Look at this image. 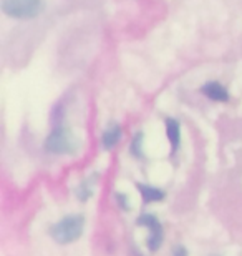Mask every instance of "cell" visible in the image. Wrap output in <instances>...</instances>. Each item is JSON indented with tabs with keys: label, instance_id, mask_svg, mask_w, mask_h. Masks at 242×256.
<instances>
[{
	"label": "cell",
	"instance_id": "obj_5",
	"mask_svg": "<svg viewBox=\"0 0 242 256\" xmlns=\"http://www.w3.org/2000/svg\"><path fill=\"white\" fill-rule=\"evenodd\" d=\"M201 92L208 96L211 100H216V102H228L229 100V94L228 90L224 88L223 84H219V82H208Z\"/></svg>",
	"mask_w": 242,
	"mask_h": 256
},
{
	"label": "cell",
	"instance_id": "obj_9",
	"mask_svg": "<svg viewBox=\"0 0 242 256\" xmlns=\"http://www.w3.org/2000/svg\"><path fill=\"white\" fill-rule=\"evenodd\" d=\"M76 196H78L81 202H85V200H88L91 196V188L88 186V183H81L80 188H78V193H76Z\"/></svg>",
	"mask_w": 242,
	"mask_h": 256
},
{
	"label": "cell",
	"instance_id": "obj_11",
	"mask_svg": "<svg viewBox=\"0 0 242 256\" xmlns=\"http://www.w3.org/2000/svg\"><path fill=\"white\" fill-rule=\"evenodd\" d=\"M173 256H188V250L184 246H178L176 250H174Z\"/></svg>",
	"mask_w": 242,
	"mask_h": 256
},
{
	"label": "cell",
	"instance_id": "obj_7",
	"mask_svg": "<svg viewBox=\"0 0 242 256\" xmlns=\"http://www.w3.org/2000/svg\"><path fill=\"white\" fill-rule=\"evenodd\" d=\"M120 138H121V126L118 124L108 125L105 133H103V146H105L106 150H111V148L120 142Z\"/></svg>",
	"mask_w": 242,
	"mask_h": 256
},
{
	"label": "cell",
	"instance_id": "obj_1",
	"mask_svg": "<svg viewBox=\"0 0 242 256\" xmlns=\"http://www.w3.org/2000/svg\"><path fill=\"white\" fill-rule=\"evenodd\" d=\"M83 228L85 218L81 214H70V216H65L56 224H53L50 233L58 244H68L80 240V236L83 234Z\"/></svg>",
	"mask_w": 242,
	"mask_h": 256
},
{
	"label": "cell",
	"instance_id": "obj_6",
	"mask_svg": "<svg viewBox=\"0 0 242 256\" xmlns=\"http://www.w3.org/2000/svg\"><path fill=\"white\" fill-rule=\"evenodd\" d=\"M166 133H168L173 152H176L179 148V142H181V126H179V122L176 118L166 120Z\"/></svg>",
	"mask_w": 242,
	"mask_h": 256
},
{
	"label": "cell",
	"instance_id": "obj_2",
	"mask_svg": "<svg viewBox=\"0 0 242 256\" xmlns=\"http://www.w3.org/2000/svg\"><path fill=\"white\" fill-rule=\"evenodd\" d=\"M2 10L13 18H35L45 10L43 0H2Z\"/></svg>",
	"mask_w": 242,
	"mask_h": 256
},
{
	"label": "cell",
	"instance_id": "obj_10",
	"mask_svg": "<svg viewBox=\"0 0 242 256\" xmlns=\"http://www.w3.org/2000/svg\"><path fill=\"white\" fill-rule=\"evenodd\" d=\"M141 138H143V135L138 133L136 138L131 143V153H135L136 156H141Z\"/></svg>",
	"mask_w": 242,
	"mask_h": 256
},
{
	"label": "cell",
	"instance_id": "obj_3",
	"mask_svg": "<svg viewBox=\"0 0 242 256\" xmlns=\"http://www.w3.org/2000/svg\"><path fill=\"white\" fill-rule=\"evenodd\" d=\"M45 148L50 153H58V155H71L78 150V142L76 136L71 133L68 128H56L55 132H51L47 142H45Z\"/></svg>",
	"mask_w": 242,
	"mask_h": 256
},
{
	"label": "cell",
	"instance_id": "obj_4",
	"mask_svg": "<svg viewBox=\"0 0 242 256\" xmlns=\"http://www.w3.org/2000/svg\"><path fill=\"white\" fill-rule=\"evenodd\" d=\"M138 224L149 228V232H151V234H149V238H148L149 250L156 252V250L161 248L164 233H163V226H161V223H159V220L154 216V214H141V216L138 218Z\"/></svg>",
	"mask_w": 242,
	"mask_h": 256
},
{
	"label": "cell",
	"instance_id": "obj_8",
	"mask_svg": "<svg viewBox=\"0 0 242 256\" xmlns=\"http://www.w3.org/2000/svg\"><path fill=\"white\" fill-rule=\"evenodd\" d=\"M138 188H140L143 202H145V203L161 202V200L164 198V193L161 190H158V188H153V186H148V185H140Z\"/></svg>",
	"mask_w": 242,
	"mask_h": 256
}]
</instances>
